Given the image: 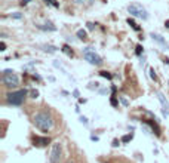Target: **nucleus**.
<instances>
[{"mask_svg":"<svg viewBox=\"0 0 169 163\" xmlns=\"http://www.w3.org/2000/svg\"><path fill=\"white\" fill-rule=\"evenodd\" d=\"M113 145H114V147H117V145H119V141L114 140V141H113Z\"/></svg>","mask_w":169,"mask_h":163,"instance_id":"obj_28","label":"nucleus"},{"mask_svg":"<svg viewBox=\"0 0 169 163\" xmlns=\"http://www.w3.org/2000/svg\"><path fill=\"white\" fill-rule=\"evenodd\" d=\"M151 39L154 40V42H157L159 45H162V46H165L166 45V40L162 37L160 34H156V33H151Z\"/></svg>","mask_w":169,"mask_h":163,"instance_id":"obj_10","label":"nucleus"},{"mask_svg":"<svg viewBox=\"0 0 169 163\" xmlns=\"http://www.w3.org/2000/svg\"><path fill=\"white\" fill-rule=\"evenodd\" d=\"M165 25H166V27H168V28H169V19H168V21H166V23H165Z\"/></svg>","mask_w":169,"mask_h":163,"instance_id":"obj_31","label":"nucleus"},{"mask_svg":"<svg viewBox=\"0 0 169 163\" xmlns=\"http://www.w3.org/2000/svg\"><path fill=\"white\" fill-rule=\"evenodd\" d=\"M46 5H51V6H54V8H59V3L56 2V0H45Z\"/></svg>","mask_w":169,"mask_h":163,"instance_id":"obj_15","label":"nucleus"},{"mask_svg":"<svg viewBox=\"0 0 169 163\" xmlns=\"http://www.w3.org/2000/svg\"><path fill=\"white\" fill-rule=\"evenodd\" d=\"M11 16L13 18V19H21V18H23V15H21L19 12H13V13L11 15Z\"/></svg>","mask_w":169,"mask_h":163,"instance_id":"obj_18","label":"nucleus"},{"mask_svg":"<svg viewBox=\"0 0 169 163\" xmlns=\"http://www.w3.org/2000/svg\"><path fill=\"white\" fill-rule=\"evenodd\" d=\"M168 83H169V82H168Z\"/></svg>","mask_w":169,"mask_h":163,"instance_id":"obj_32","label":"nucleus"},{"mask_svg":"<svg viewBox=\"0 0 169 163\" xmlns=\"http://www.w3.org/2000/svg\"><path fill=\"white\" fill-rule=\"evenodd\" d=\"M76 36H77V39H80V40H86V39H88V33H86V30H83V28L77 30Z\"/></svg>","mask_w":169,"mask_h":163,"instance_id":"obj_11","label":"nucleus"},{"mask_svg":"<svg viewBox=\"0 0 169 163\" xmlns=\"http://www.w3.org/2000/svg\"><path fill=\"white\" fill-rule=\"evenodd\" d=\"M119 101H120V102H122V104H123L125 107H128V105H129V102H128V99H126L125 96H119Z\"/></svg>","mask_w":169,"mask_h":163,"instance_id":"obj_19","label":"nucleus"},{"mask_svg":"<svg viewBox=\"0 0 169 163\" xmlns=\"http://www.w3.org/2000/svg\"><path fill=\"white\" fill-rule=\"evenodd\" d=\"M0 50H6V45H5V42H2V49Z\"/></svg>","mask_w":169,"mask_h":163,"instance_id":"obj_27","label":"nucleus"},{"mask_svg":"<svg viewBox=\"0 0 169 163\" xmlns=\"http://www.w3.org/2000/svg\"><path fill=\"white\" fill-rule=\"evenodd\" d=\"M61 144L59 142H55L52 144V148H51V154H49V159H51V163H59V159H61Z\"/></svg>","mask_w":169,"mask_h":163,"instance_id":"obj_6","label":"nucleus"},{"mask_svg":"<svg viewBox=\"0 0 169 163\" xmlns=\"http://www.w3.org/2000/svg\"><path fill=\"white\" fill-rule=\"evenodd\" d=\"M31 0H21V6H25V5H28Z\"/></svg>","mask_w":169,"mask_h":163,"instance_id":"obj_25","label":"nucleus"},{"mask_svg":"<svg viewBox=\"0 0 169 163\" xmlns=\"http://www.w3.org/2000/svg\"><path fill=\"white\" fill-rule=\"evenodd\" d=\"M73 95H74L76 98H79V91H74V92H73Z\"/></svg>","mask_w":169,"mask_h":163,"instance_id":"obj_29","label":"nucleus"},{"mask_svg":"<svg viewBox=\"0 0 169 163\" xmlns=\"http://www.w3.org/2000/svg\"><path fill=\"white\" fill-rule=\"evenodd\" d=\"M80 122H82V123H83L85 126H86V125L89 123V122H88V119H86V117H85V116H82V117H80Z\"/></svg>","mask_w":169,"mask_h":163,"instance_id":"obj_23","label":"nucleus"},{"mask_svg":"<svg viewBox=\"0 0 169 163\" xmlns=\"http://www.w3.org/2000/svg\"><path fill=\"white\" fill-rule=\"evenodd\" d=\"M2 80H3V83H5V86H8V88H16L18 83H19L18 76H16L12 70H5L3 71V74H2Z\"/></svg>","mask_w":169,"mask_h":163,"instance_id":"obj_4","label":"nucleus"},{"mask_svg":"<svg viewBox=\"0 0 169 163\" xmlns=\"http://www.w3.org/2000/svg\"><path fill=\"white\" fill-rule=\"evenodd\" d=\"M150 77H151L153 80H157V76H156V73H154L153 68H150Z\"/></svg>","mask_w":169,"mask_h":163,"instance_id":"obj_21","label":"nucleus"},{"mask_svg":"<svg viewBox=\"0 0 169 163\" xmlns=\"http://www.w3.org/2000/svg\"><path fill=\"white\" fill-rule=\"evenodd\" d=\"M43 50H45V52H49V54H54V52H56V47L52 46V45H45V46H43Z\"/></svg>","mask_w":169,"mask_h":163,"instance_id":"obj_13","label":"nucleus"},{"mask_svg":"<svg viewBox=\"0 0 169 163\" xmlns=\"http://www.w3.org/2000/svg\"><path fill=\"white\" fill-rule=\"evenodd\" d=\"M25 95H27V91L25 89H19V91L8 93L6 101H8V104L11 105H21L24 102V99H25Z\"/></svg>","mask_w":169,"mask_h":163,"instance_id":"obj_2","label":"nucleus"},{"mask_svg":"<svg viewBox=\"0 0 169 163\" xmlns=\"http://www.w3.org/2000/svg\"><path fill=\"white\" fill-rule=\"evenodd\" d=\"M156 95H157V99L160 101V105H162V114L165 117L169 116V102L168 99L165 98V95L162 92H156Z\"/></svg>","mask_w":169,"mask_h":163,"instance_id":"obj_7","label":"nucleus"},{"mask_svg":"<svg viewBox=\"0 0 169 163\" xmlns=\"http://www.w3.org/2000/svg\"><path fill=\"white\" fill-rule=\"evenodd\" d=\"M37 28L45 30V31H46V30H49V31H55V30H56V27L52 23H46V24H43V25H42V24H37Z\"/></svg>","mask_w":169,"mask_h":163,"instance_id":"obj_9","label":"nucleus"},{"mask_svg":"<svg viewBox=\"0 0 169 163\" xmlns=\"http://www.w3.org/2000/svg\"><path fill=\"white\" fill-rule=\"evenodd\" d=\"M90 140H92V141H98V137H93V135H92V137H90Z\"/></svg>","mask_w":169,"mask_h":163,"instance_id":"obj_30","label":"nucleus"},{"mask_svg":"<svg viewBox=\"0 0 169 163\" xmlns=\"http://www.w3.org/2000/svg\"><path fill=\"white\" fill-rule=\"evenodd\" d=\"M68 163H70V162H68Z\"/></svg>","mask_w":169,"mask_h":163,"instance_id":"obj_33","label":"nucleus"},{"mask_svg":"<svg viewBox=\"0 0 169 163\" xmlns=\"http://www.w3.org/2000/svg\"><path fill=\"white\" fill-rule=\"evenodd\" d=\"M132 138H134V134H128V135H125L123 138H122V142H129Z\"/></svg>","mask_w":169,"mask_h":163,"instance_id":"obj_16","label":"nucleus"},{"mask_svg":"<svg viewBox=\"0 0 169 163\" xmlns=\"http://www.w3.org/2000/svg\"><path fill=\"white\" fill-rule=\"evenodd\" d=\"M128 24L131 25V28H132V30H135V31H141V27H139V25H138V24H136L134 19L128 18Z\"/></svg>","mask_w":169,"mask_h":163,"instance_id":"obj_12","label":"nucleus"},{"mask_svg":"<svg viewBox=\"0 0 169 163\" xmlns=\"http://www.w3.org/2000/svg\"><path fill=\"white\" fill-rule=\"evenodd\" d=\"M33 123L36 128L40 129L42 132H48L54 128V117L51 116L48 111H39L33 117Z\"/></svg>","mask_w":169,"mask_h":163,"instance_id":"obj_1","label":"nucleus"},{"mask_svg":"<svg viewBox=\"0 0 169 163\" xmlns=\"http://www.w3.org/2000/svg\"><path fill=\"white\" fill-rule=\"evenodd\" d=\"M141 52H143V46L138 45V46H136V55H141Z\"/></svg>","mask_w":169,"mask_h":163,"instance_id":"obj_24","label":"nucleus"},{"mask_svg":"<svg viewBox=\"0 0 169 163\" xmlns=\"http://www.w3.org/2000/svg\"><path fill=\"white\" fill-rule=\"evenodd\" d=\"M82 52H83V58L86 59L89 64H92V65H97V67L102 64L101 57H100L98 54H95V50H93L92 47H85Z\"/></svg>","mask_w":169,"mask_h":163,"instance_id":"obj_3","label":"nucleus"},{"mask_svg":"<svg viewBox=\"0 0 169 163\" xmlns=\"http://www.w3.org/2000/svg\"><path fill=\"white\" fill-rule=\"evenodd\" d=\"M49 142H51V138H49V137H39V135H34L33 137L34 147H46Z\"/></svg>","mask_w":169,"mask_h":163,"instance_id":"obj_8","label":"nucleus"},{"mask_svg":"<svg viewBox=\"0 0 169 163\" xmlns=\"http://www.w3.org/2000/svg\"><path fill=\"white\" fill-rule=\"evenodd\" d=\"M128 12H129L131 15H134V16L143 18V19H148V13H147V11L141 6V5H138V3L129 5V6H128Z\"/></svg>","mask_w":169,"mask_h":163,"instance_id":"obj_5","label":"nucleus"},{"mask_svg":"<svg viewBox=\"0 0 169 163\" xmlns=\"http://www.w3.org/2000/svg\"><path fill=\"white\" fill-rule=\"evenodd\" d=\"M62 52H64L65 55H68V57H73V55H74V54H73V50L70 49L68 45H64V46H62Z\"/></svg>","mask_w":169,"mask_h":163,"instance_id":"obj_14","label":"nucleus"},{"mask_svg":"<svg viewBox=\"0 0 169 163\" xmlns=\"http://www.w3.org/2000/svg\"><path fill=\"white\" fill-rule=\"evenodd\" d=\"M110 102H111L113 107H117V98H116V95H113L111 96V101H110Z\"/></svg>","mask_w":169,"mask_h":163,"instance_id":"obj_22","label":"nucleus"},{"mask_svg":"<svg viewBox=\"0 0 169 163\" xmlns=\"http://www.w3.org/2000/svg\"><path fill=\"white\" fill-rule=\"evenodd\" d=\"M30 95H31V98H34V99H36V98L39 96V91H36V89H31V91H30Z\"/></svg>","mask_w":169,"mask_h":163,"instance_id":"obj_20","label":"nucleus"},{"mask_svg":"<svg viewBox=\"0 0 169 163\" xmlns=\"http://www.w3.org/2000/svg\"><path fill=\"white\" fill-rule=\"evenodd\" d=\"M93 28H95V25L92 23H88V30H93Z\"/></svg>","mask_w":169,"mask_h":163,"instance_id":"obj_26","label":"nucleus"},{"mask_svg":"<svg viewBox=\"0 0 169 163\" xmlns=\"http://www.w3.org/2000/svg\"><path fill=\"white\" fill-rule=\"evenodd\" d=\"M100 74H101L102 77H105V79H113V76L110 74V73H108V71H101Z\"/></svg>","mask_w":169,"mask_h":163,"instance_id":"obj_17","label":"nucleus"}]
</instances>
